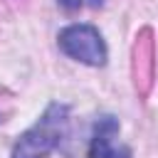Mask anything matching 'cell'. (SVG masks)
<instances>
[{
	"label": "cell",
	"instance_id": "cell-1",
	"mask_svg": "<svg viewBox=\"0 0 158 158\" xmlns=\"http://www.w3.org/2000/svg\"><path fill=\"white\" fill-rule=\"evenodd\" d=\"M67 131H69V106L52 101L37 118V123L17 138L12 158H47L64 141Z\"/></svg>",
	"mask_w": 158,
	"mask_h": 158
},
{
	"label": "cell",
	"instance_id": "cell-2",
	"mask_svg": "<svg viewBox=\"0 0 158 158\" xmlns=\"http://www.w3.org/2000/svg\"><path fill=\"white\" fill-rule=\"evenodd\" d=\"M57 44L74 62L89 67H101L106 62V42L99 35V30L91 25H67L59 32Z\"/></svg>",
	"mask_w": 158,
	"mask_h": 158
},
{
	"label": "cell",
	"instance_id": "cell-3",
	"mask_svg": "<svg viewBox=\"0 0 158 158\" xmlns=\"http://www.w3.org/2000/svg\"><path fill=\"white\" fill-rule=\"evenodd\" d=\"M121 126L114 116H101L94 123V136L89 143V158H131V151L126 146H118Z\"/></svg>",
	"mask_w": 158,
	"mask_h": 158
},
{
	"label": "cell",
	"instance_id": "cell-4",
	"mask_svg": "<svg viewBox=\"0 0 158 158\" xmlns=\"http://www.w3.org/2000/svg\"><path fill=\"white\" fill-rule=\"evenodd\" d=\"M81 2H84V0H59V5H62L64 10H77V7H81ZM89 2H91L94 7L101 5V0H89Z\"/></svg>",
	"mask_w": 158,
	"mask_h": 158
}]
</instances>
